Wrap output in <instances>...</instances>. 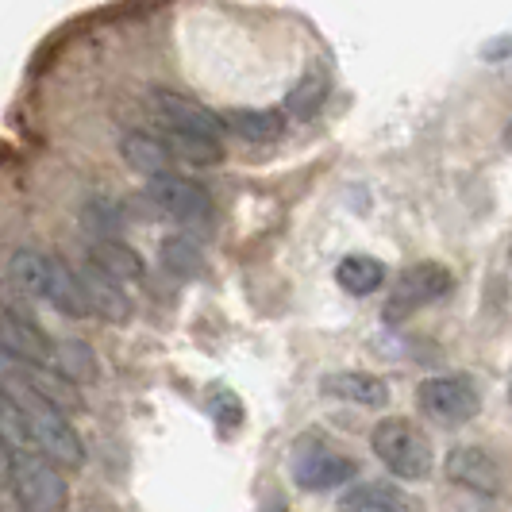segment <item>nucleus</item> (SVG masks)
<instances>
[{
  "label": "nucleus",
  "instance_id": "obj_1",
  "mask_svg": "<svg viewBox=\"0 0 512 512\" xmlns=\"http://www.w3.org/2000/svg\"><path fill=\"white\" fill-rule=\"evenodd\" d=\"M0 409H4V443L16 447V451H43L47 459L62 462V466H81L85 459V447L77 432L70 428L66 412H58L54 405H47L35 389H27L16 374L4 370V397H0Z\"/></svg>",
  "mask_w": 512,
  "mask_h": 512
},
{
  "label": "nucleus",
  "instance_id": "obj_2",
  "mask_svg": "<svg viewBox=\"0 0 512 512\" xmlns=\"http://www.w3.org/2000/svg\"><path fill=\"white\" fill-rule=\"evenodd\" d=\"M4 474L20 512H66L70 505V489L58 478V470L31 451H16L4 443Z\"/></svg>",
  "mask_w": 512,
  "mask_h": 512
},
{
  "label": "nucleus",
  "instance_id": "obj_3",
  "mask_svg": "<svg viewBox=\"0 0 512 512\" xmlns=\"http://www.w3.org/2000/svg\"><path fill=\"white\" fill-rule=\"evenodd\" d=\"M370 447L385 462V470L401 482H424L432 474V443L405 416L382 420L370 436Z\"/></svg>",
  "mask_w": 512,
  "mask_h": 512
},
{
  "label": "nucleus",
  "instance_id": "obj_4",
  "mask_svg": "<svg viewBox=\"0 0 512 512\" xmlns=\"http://www.w3.org/2000/svg\"><path fill=\"white\" fill-rule=\"evenodd\" d=\"M151 108L158 124L166 131V139H193V143H220L224 120L212 116L205 104L193 97H181L174 89H151ZM224 147V143H220Z\"/></svg>",
  "mask_w": 512,
  "mask_h": 512
},
{
  "label": "nucleus",
  "instance_id": "obj_5",
  "mask_svg": "<svg viewBox=\"0 0 512 512\" xmlns=\"http://www.w3.org/2000/svg\"><path fill=\"white\" fill-rule=\"evenodd\" d=\"M416 401H420V412L432 424H443V428L470 424L478 416V409H482L478 389L466 382V378H428V382H420V389H416Z\"/></svg>",
  "mask_w": 512,
  "mask_h": 512
},
{
  "label": "nucleus",
  "instance_id": "obj_6",
  "mask_svg": "<svg viewBox=\"0 0 512 512\" xmlns=\"http://www.w3.org/2000/svg\"><path fill=\"white\" fill-rule=\"evenodd\" d=\"M451 285H455V278H451L447 266H439V262H416V266H409V270L397 278V285H393V293H389V301H385V320H389V324H393V320H405L416 308L447 297Z\"/></svg>",
  "mask_w": 512,
  "mask_h": 512
},
{
  "label": "nucleus",
  "instance_id": "obj_7",
  "mask_svg": "<svg viewBox=\"0 0 512 512\" xmlns=\"http://www.w3.org/2000/svg\"><path fill=\"white\" fill-rule=\"evenodd\" d=\"M289 470H293V482L301 489L320 493V489H339L343 482H351L359 466L347 459V455H335L332 447H324L316 436H308V439H297Z\"/></svg>",
  "mask_w": 512,
  "mask_h": 512
},
{
  "label": "nucleus",
  "instance_id": "obj_8",
  "mask_svg": "<svg viewBox=\"0 0 512 512\" xmlns=\"http://www.w3.org/2000/svg\"><path fill=\"white\" fill-rule=\"evenodd\" d=\"M147 197H151L166 216L181 220V224H205L208 216H212V197H208L197 181H185V178H178V174L147 181Z\"/></svg>",
  "mask_w": 512,
  "mask_h": 512
},
{
  "label": "nucleus",
  "instance_id": "obj_9",
  "mask_svg": "<svg viewBox=\"0 0 512 512\" xmlns=\"http://www.w3.org/2000/svg\"><path fill=\"white\" fill-rule=\"evenodd\" d=\"M0 343H4V359L12 362H31V366H51L54 362V339L39 332L16 308H4Z\"/></svg>",
  "mask_w": 512,
  "mask_h": 512
},
{
  "label": "nucleus",
  "instance_id": "obj_10",
  "mask_svg": "<svg viewBox=\"0 0 512 512\" xmlns=\"http://www.w3.org/2000/svg\"><path fill=\"white\" fill-rule=\"evenodd\" d=\"M4 370H8V374H16L27 389H35V393H39L47 405H54L58 412H81L85 409V401L77 397V385L66 382V378H62L58 370H51V366H31V362L4 359Z\"/></svg>",
  "mask_w": 512,
  "mask_h": 512
},
{
  "label": "nucleus",
  "instance_id": "obj_11",
  "mask_svg": "<svg viewBox=\"0 0 512 512\" xmlns=\"http://www.w3.org/2000/svg\"><path fill=\"white\" fill-rule=\"evenodd\" d=\"M447 478L459 482L462 489L482 493V497L501 493V470H497V462L489 459V451H482V447H455L447 455Z\"/></svg>",
  "mask_w": 512,
  "mask_h": 512
},
{
  "label": "nucleus",
  "instance_id": "obj_12",
  "mask_svg": "<svg viewBox=\"0 0 512 512\" xmlns=\"http://www.w3.org/2000/svg\"><path fill=\"white\" fill-rule=\"evenodd\" d=\"M320 393L332 401H347V405H362V409H382L389 401V385L366 370H343V374H328L320 378Z\"/></svg>",
  "mask_w": 512,
  "mask_h": 512
},
{
  "label": "nucleus",
  "instance_id": "obj_13",
  "mask_svg": "<svg viewBox=\"0 0 512 512\" xmlns=\"http://www.w3.org/2000/svg\"><path fill=\"white\" fill-rule=\"evenodd\" d=\"M81 289H85V301H89V312L101 316L104 324H128L131 320V297L120 289V282L104 278L101 270L85 266L81 274Z\"/></svg>",
  "mask_w": 512,
  "mask_h": 512
},
{
  "label": "nucleus",
  "instance_id": "obj_14",
  "mask_svg": "<svg viewBox=\"0 0 512 512\" xmlns=\"http://www.w3.org/2000/svg\"><path fill=\"white\" fill-rule=\"evenodd\" d=\"M347 512H424V505L405 493V489H397L393 482H366V486H355L343 501H339Z\"/></svg>",
  "mask_w": 512,
  "mask_h": 512
},
{
  "label": "nucleus",
  "instance_id": "obj_15",
  "mask_svg": "<svg viewBox=\"0 0 512 512\" xmlns=\"http://www.w3.org/2000/svg\"><path fill=\"white\" fill-rule=\"evenodd\" d=\"M220 120H224V131L247 143H274L285 131V112L278 108H228Z\"/></svg>",
  "mask_w": 512,
  "mask_h": 512
},
{
  "label": "nucleus",
  "instance_id": "obj_16",
  "mask_svg": "<svg viewBox=\"0 0 512 512\" xmlns=\"http://www.w3.org/2000/svg\"><path fill=\"white\" fill-rule=\"evenodd\" d=\"M89 266L93 270H101L104 278H112V282H139L143 274H147V266H143V258L131 251L128 243H120V239H97V243H89Z\"/></svg>",
  "mask_w": 512,
  "mask_h": 512
},
{
  "label": "nucleus",
  "instance_id": "obj_17",
  "mask_svg": "<svg viewBox=\"0 0 512 512\" xmlns=\"http://www.w3.org/2000/svg\"><path fill=\"white\" fill-rule=\"evenodd\" d=\"M120 154H124V162H128L131 170H135V174H143L147 181L166 178V174H170V166H174V154H170V147H166L162 139H154V135H143V131H131V135H124Z\"/></svg>",
  "mask_w": 512,
  "mask_h": 512
},
{
  "label": "nucleus",
  "instance_id": "obj_18",
  "mask_svg": "<svg viewBox=\"0 0 512 512\" xmlns=\"http://www.w3.org/2000/svg\"><path fill=\"white\" fill-rule=\"evenodd\" d=\"M43 301H51V305L58 308L62 316H70V320H85V316H93V312H89V301H85V289H81V278H77L62 258H54L51 262V278H47V293H43Z\"/></svg>",
  "mask_w": 512,
  "mask_h": 512
},
{
  "label": "nucleus",
  "instance_id": "obj_19",
  "mask_svg": "<svg viewBox=\"0 0 512 512\" xmlns=\"http://www.w3.org/2000/svg\"><path fill=\"white\" fill-rule=\"evenodd\" d=\"M335 282L343 285L351 297H370L385 285V266L370 255H347L335 266Z\"/></svg>",
  "mask_w": 512,
  "mask_h": 512
},
{
  "label": "nucleus",
  "instance_id": "obj_20",
  "mask_svg": "<svg viewBox=\"0 0 512 512\" xmlns=\"http://www.w3.org/2000/svg\"><path fill=\"white\" fill-rule=\"evenodd\" d=\"M51 262L54 258L39 255V251H16L8 258V282L16 285L27 297H43L47 293V278H51Z\"/></svg>",
  "mask_w": 512,
  "mask_h": 512
},
{
  "label": "nucleus",
  "instance_id": "obj_21",
  "mask_svg": "<svg viewBox=\"0 0 512 512\" xmlns=\"http://www.w3.org/2000/svg\"><path fill=\"white\" fill-rule=\"evenodd\" d=\"M51 370H58L66 382H93L97 378V359H93V351L85 347V343H77V339H62V343H54V362Z\"/></svg>",
  "mask_w": 512,
  "mask_h": 512
},
{
  "label": "nucleus",
  "instance_id": "obj_22",
  "mask_svg": "<svg viewBox=\"0 0 512 512\" xmlns=\"http://www.w3.org/2000/svg\"><path fill=\"white\" fill-rule=\"evenodd\" d=\"M158 262H162L170 274H178V278H193V274H201L205 255H201V247H197L189 235H166L162 247H158Z\"/></svg>",
  "mask_w": 512,
  "mask_h": 512
},
{
  "label": "nucleus",
  "instance_id": "obj_23",
  "mask_svg": "<svg viewBox=\"0 0 512 512\" xmlns=\"http://www.w3.org/2000/svg\"><path fill=\"white\" fill-rule=\"evenodd\" d=\"M324 101H328V74H324V70H312V74H305L293 89H289L285 112H293V116L308 120V116H316V112L324 108Z\"/></svg>",
  "mask_w": 512,
  "mask_h": 512
},
{
  "label": "nucleus",
  "instance_id": "obj_24",
  "mask_svg": "<svg viewBox=\"0 0 512 512\" xmlns=\"http://www.w3.org/2000/svg\"><path fill=\"white\" fill-rule=\"evenodd\" d=\"M208 409H212L216 424H220L224 432L243 424V405H239V397H235L231 389H212V393H208Z\"/></svg>",
  "mask_w": 512,
  "mask_h": 512
},
{
  "label": "nucleus",
  "instance_id": "obj_25",
  "mask_svg": "<svg viewBox=\"0 0 512 512\" xmlns=\"http://www.w3.org/2000/svg\"><path fill=\"white\" fill-rule=\"evenodd\" d=\"M262 512H289V509H285L282 497H270V501H266V509H262Z\"/></svg>",
  "mask_w": 512,
  "mask_h": 512
},
{
  "label": "nucleus",
  "instance_id": "obj_26",
  "mask_svg": "<svg viewBox=\"0 0 512 512\" xmlns=\"http://www.w3.org/2000/svg\"><path fill=\"white\" fill-rule=\"evenodd\" d=\"M505 139H509V147H512V124H509V131H505Z\"/></svg>",
  "mask_w": 512,
  "mask_h": 512
},
{
  "label": "nucleus",
  "instance_id": "obj_27",
  "mask_svg": "<svg viewBox=\"0 0 512 512\" xmlns=\"http://www.w3.org/2000/svg\"><path fill=\"white\" fill-rule=\"evenodd\" d=\"M509 401H512V385H509Z\"/></svg>",
  "mask_w": 512,
  "mask_h": 512
},
{
  "label": "nucleus",
  "instance_id": "obj_28",
  "mask_svg": "<svg viewBox=\"0 0 512 512\" xmlns=\"http://www.w3.org/2000/svg\"><path fill=\"white\" fill-rule=\"evenodd\" d=\"M509 258H512V247H509Z\"/></svg>",
  "mask_w": 512,
  "mask_h": 512
}]
</instances>
